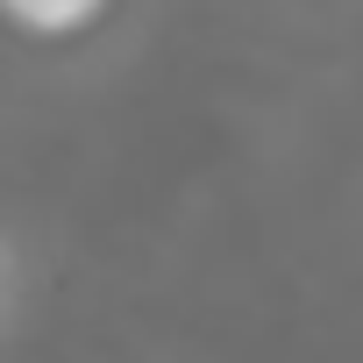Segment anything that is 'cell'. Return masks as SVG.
<instances>
[{
    "label": "cell",
    "mask_w": 363,
    "mask_h": 363,
    "mask_svg": "<svg viewBox=\"0 0 363 363\" xmlns=\"http://www.w3.org/2000/svg\"><path fill=\"white\" fill-rule=\"evenodd\" d=\"M0 15H8L22 36H86L100 15H107V0H0Z\"/></svg>",
    "instance_id": "6da1fadb"
}]
</instances>
